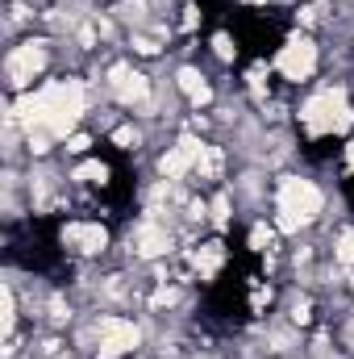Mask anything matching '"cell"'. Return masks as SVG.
I'll return each mask as SVG.
<instances>
[{
    "mask_svg": "<svg viewBox=\"0 0 354 359\" xmlns=\"http://www.w3.org/2000/svg\"><path fill=\"white\" fill-rule=\"evenodd\" d=\"M134 50H138V55H159V42L146 38V34H134Z\"/></svg>",
    "mask_w": 354,
    "mask_h": 359,
    "instance_id": "20",
    "label": "cell"
},
{
    "mask_svg": "<svg viewBox=\"0 0 354 359\" xmlns=\"http://www.w3.org/2000/svg\"><path fill=\"white\" fill-rule=\"evenodd\" d=\"M271 238H275V234H271L267 226H255V234H250V247H255V251H267V247H271Z\"/></svg>",
    "mask_w": 354,
    "mask_h": 359,
    "instance_id": "21",
    "label": "cell"
},
{
    "mask_svg": "<svg viewBox=\"0 0 354 359\" xmlns=\"http://www.w3.org/2000/svg\"><path fill=\"white\" fill-rule=\"evenodd\" d=\"M200 155H204V142L192 138V134H183L176 147L159 159V172H163V180H179V176H187V172H196Z\"/></svg>",
    "mask_w": 354,
    "mask_h": 359,
    "instance_id": "7",
    "label": "cell"
},
{
    "mask_svg": "<svg viewBox=\"0 0 354 359\" xmlns=\"http://www.w3.org/2000/svg\"><path fill=\"white\" fill-rule=\"evenodd\" d=\"M13 322H17V297L13 288H4V334H13Z\"/></svg>",
    "mask_w": 354,
    "mask_h": 359,
    "instance_id": "17",
    "label": "cell"
},
{
    "mask_svg": "<svg viewBox=\"0 0 354 359\" xmlns=\"http://www.w3.org/2000/svg\"><path fill=\"white\" fill-rule=\"evenodd\" d=\"M138 326L125 322V318H100V343H96V355L100 359H121L138 347Z\"/></svg>",
    "mask_w": 354,
    "mask_h": 359,
    "instance_id": "4",
    "label": "cell"
},
{
    "mask_svg": "<svg viewBox=\"0 0 354 359\" xmlns=\"http://www.w3.org/2000/svg\"><path fill=\"white\" fill-rule=\"evenodd\" d=\"M255 4H259V0H255Z\"/></svg>",
    "mask_w": 354,
    "mask_h": 359,
    "instance_id": "25",
    "label": "cell"
},
{
    "mask_svg": "<svg viewBox=\"0 0 354 359\" xmlns=\"http://www.w3.org/2000/svg\"><path fill=\"white\" fill-rule=\"evenodd\" d=\"M213 50H217V59H225V63L238 55V46H234V38H229V34H217V38H213Z\"/></svg>",
    "mask_w": 354,
    "mask_h": 359,
    "instance_id": "16",
    "label": "cell"
},
{
    "mask_svg": "<svg viewBox=\"0 0 354 359\" xmlns=\"http://www.w3.org/2000/svg\"><path fill=\"white\" fill-rule=\"evenodd\" d=\"M213 222H217V226L229 222V192H221V196L213 201Z\"/></svg>",
    "mask_w": 354,
    "mask_h": 359,
    "instance_id": "19",
    "label": "cell"
},
{
    "mask_svg": "<svg viewBox=\"0 0 354 359\" xmlns=\"http://www.w3.org/2000/svg\"><path fill=\"white\" fill-rule=\"evenodd\" d=\"M42 67H46V50H42V42H25V46H17V50L8 55V63H4L13 88H25Z\"/></svg>",
    "mask_w": 354,
    "mask_h": 359,
    "instance_id": "6",
    "label": "cell"
},
{
    "mask_svg": "<svg viewBox=\"0 0 354 359\" xmlns=\"http://www.w3.org/2000/svg\"><path fill=\"white\" fill-rule=\"evenodd\" d=\"M275 67H279V76H283V80L300 84V80H309V76L317 72V46H313L309 38H288V46L279 50Z\"/></svg>",
    "mask_w": 354,
    "mask_h": 359,
    "instance_id": "5",
    "label": "cell"
},
{
    "mask_svg": "<svg viewBox=\"0 0 354 359\" xmlns=\"http://www.w3.org/2000/svg\"><path fill=\"white\" fill-rule=\"evenodd\" d=\"M300 121H304L313 134H342V130L354 121V109L346 104V96H342L338 88H325V92H317V96L304 100Z\"/></svg>",
    "mask_w": 354,
    "mask_h": 359,
    "instance_id": "3",
    "label": "cell"
},
{
    "mask_svg": "<svg viewBox=\"0 0 354 359\" xmlns=\"http://www.w3.org/2000/svg\"><path fill=\"white\" fill-rule=\"evenodd\" d=\"M42 96H46V121H42V126H46L50 134H71L76 121H80L84 109H88L84 84H80V80H59V84H46Z\"/></svg>",
    "mask_w": 354,
    "mask_h": 359,
    "instance_id": "2",
    "label": "cell"
},
{
    "mask_svg": "<svg viewBox=\"0 0 354 359\" xmlns=\"http://www.w3.org/2000/svg\"><path fill=\"white\" fill-rule=\"evenodd\" d=\"M113 142H117L121 151H134V147H138V130H134V126H117V130H113Z\"/></svg>",
    "mask_w": 354,
    "mask_h": 359,
    "instance_id": "14",
    "label": "cell"
},
{
    "mask_svg": "<svg viewBox=\"0 0 354 359\" xmlns=\"http://www.w3.org/2000/svg\"><path fill=\"white\" fill-rule=\"evenodd\" d=\"M63 243H67L71 251H80V255H96V251L108 247V230L96 226V222H71V226L63 230Z\"/></svg>",
    "mask_w": 354,
    "mask_h": 359,
    "instance_id": "9",
    "label": "cell"
},
{
    "mask_svg": "<svg viewBox=\"0 0 354 359\" xmlns=\"http://www.w3.org/2000/svg\"><path fill=\"white\" fill-rule=\"evenodd\" d=\"M134 251H138L142 259H159V255H167V251H171V234H167V226L142 222L138 234H134Z\"/></svg>",
    "mask_w": 354,
    "mask_h": 359,
    "instance_id": "10",
    "label": "cell"
},
{
    "mask_svg": "<svg viewBox=\"0 0 354 359\" xmlns=\"http://www.w3.org/2000/svg\"><path fill=\"white\" fill-rule=\"evenodd\" d=\"M342 264H354V230H346L342 238H338V251H334Z\"/></svg>",
    "mask_w": 354,
    "mask_h": 359,
    "instance_id": "18",
    "label": "cell"
},
{
    "mask_svg": "<svg viewBox=\"0 0 354 359\" xmlns=\"http://www.w3.org/2000/svg\"><path fill=\"white\" fill-rule=\"evenodd\" d=\"M292 322H300V326L309 322V301H296V305H292Z\"/></svg>",
    "mask_w": 354,
    "mask_h": 359,
    "instance_id": "23",
    "label": "cell"
},
{
    "mask_svg": "<svg viewBox=\"0 0 354 359\" xmlns=\"http://www.w3.org/2000/svg\"><path fill=\"white\" fill-rule=\"evenodd\" d=\"M346 159H351V168H354V142H351V147H346Z\"/></svg>",
    "mask_w": 354,
    "mask_h": 359,
    "instance_id": "24",
    "label": "cell"
},
{
    "mask_svg": "<svg viewBox=\"0 0 354 359\" xmlns=\"http://www.w3.org/2000/svg\"><path fill=\"white\" fill-rule=\"evenodd\" d=\"M88 147H92V138H88V134H71V138H67V151H76V155H84Z\"/></svg>",
    "mask_w": 354,
    "mask_h": 359,
    "instance_id": "22",
    "label": "cell"
},
{
    "mask_svg": "<svg viewBox=\"0 0 354 359\" xmlns=\"http://www.w3.org/2000/svg\"><path fill=\"white\" fill-rule=\"evenodd\" d=\"M221 168H225L221 147H204V155H200V163H196V176L200 180H221Z\"/></svg>",
    "mask_w": 354,
    "mask_h": 359,
    "instance_id": "13",
    "label": "cell"
},
{
    "mask_svg": "<svg viewBox=\"0 0 354 359\" xmlns=\"http://www.w3.org/2000/svg\"><path fill=\"white\" fill-rule=\"evenodd\" d=\"M108 88L117 92V100H121V104H142V100L150 96V80H146L142 72H134V67L117 63V67L108 72Z\"/></svg>",
    "mask_w": 354,
    "mask_h": 359,
    "instance_id": "8",
    "label": "cell"
},
{
    "mask_svg": "<svg viewBox=\"0 0 354 359\" xmlns=\"http://www.w3.org/2000/svg\"><path fill=\"white\" fill-rule=\"evenodd\" d=\"M104 176H108L104 163H84V168L76 172V180H88V184H104Z\"/></svg>",
    "mask_w": 354,
    "mask_h": 359,
    "instance_id": "15",
    "label": "cell"
},
{
    "mask_svg": "<svg viewBox=\"0 0 354 359\" xmlns=\"http://www.w3.org/2000/svg\"><path fill=\"white\" fill-rule=\"evenodd\" d=\"M221 259H225V247H221V243H204V247L196 251V271H200L204 280H213L217 268H221Z\"/></svg>",
    "mask_w": 354,
    "mask_h": 359,
    "instance_id": "11",
    "label": "cell"
},
{
    "mask_svg": "<svg viewBox=\"0 0 354 359\" xmlns=\"http://www.w3.org/2000/svg\"><path fill=\"white\" fill-rule=\"evenodd\" d=\"M321 205H325V196H321V188H317L313 180L288 176L279 184V192H275V209H279L275 226H279L283 234H296L300 226H309V222L321 213Z\"/></svg>",
    "mask_w": 354,
    "mask_h": 359,
    "instance_id": "1",
    "label": "cell"
},
{
    "mask_svg": "<svg viewBox=\"0 0 354 359\" xmlns=\"http://www.w3.org/2000/svg\"><path fill=\"white\" fill-rule=\"evenodd\" d=\"M179 88L192 96V104H204V100L213 96L208 84H204V76H200V72H192V67H183V72H179Z\"/></svg>",
    "mask_w": 354,
    "mask_h": 359,
    "instance_id": "12",
    "label": "cell"
}]
</instances>
